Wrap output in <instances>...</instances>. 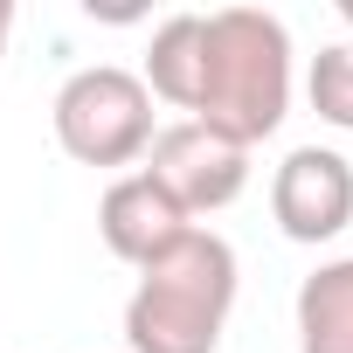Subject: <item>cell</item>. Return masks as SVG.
Returning a JSON list of instances; mask_svg holds the SVG:
<instances>
[{"label":"cell","mask_w":353,"mask_h":353,"mask_svg":"<svg viewBox=\"0 0 353 353\" xmlns=\"http://www.w3.org/2000/svg\"><path fill=\"white\" fill-rule=\"evenodd\" d=\"M236 250L215 229H188L166 256H152L125 298V346L132 353H215L236 312Z\"/></svg>","instance_id":"7a4b0ae2"},{"label":"cell","mask_w":353,"mask_h":353,"mask_svg":"<svg viewBox=\"0 0 353 353\" xmlns=\"http://www.w3.org/2000/svg\"><path fill=\"white\" fill-rule=\"evenodd\" d=\"M298 353H353V256L319 263L298 284Z\"/></svg>","instance_id":"52a82bcc"},{"label":"cell","mask_w":353,"mask_h":353,"mask_svg":"<svg viewBox=\"0 0 353 353\" xmlns=\"http://www.w3.org/2000/svg\"><path fill=\"white\" fill-rule=\"evenodd\" d=\"M8 35H14V8L0 0V63H8Z\"/></svg>","instance_id":"30bf717a"},{"label":"cell","mask_w":353,"mask_h":353,"mask_svg":"<svg viewBox=\"0 0 353 353\" xmlns=\"http://www.w3.org/2000/svg\"><path fill=\"white\" fill-rule=\"evenodd\" d=\"M305 97H312V111H319L332 132H353V42H325V49L312 56Z\"/></svg>","instance_id":"9c48e42d"},{"label":"cell","mask_w":353,"mask_h":353,"mask_svg":"<svg viewBox=\"0 0 353 353\" xmlns=\"http://www.w3.org/2000/svg\"><path fill=\"white\" fill-rule=\"evenodd\" d=\"M188 229H194V222L173 208V194L152 181L145 166L118 173V181L104 188V201H97V236H104V250H111L118 263H132V270H145L152 256H166Z\"/></svg>","instance_id":"8992f818"},{"label":"cell","mask_w":353,"mask_h":353,"mask_svg":"<svg viewBox=\"0 0 353 353\" xmlns=\"http://www.w3.org/2000/svg\"><path fill=\"white\" fill-rule=\"evenodd\" d=\"M145 173L173 194V208L194 222V215L229 208V201L250 188V145H236V139H222V132H208V125H194V118H173V125L152 132Z\"/></svg>","instance_id":"277c9868"},{"label":"cell","mask_w":353,"mask_h":353,"mask_svg":"<svg viewBox=\"0 0 353 353\" xmlns=\"http://www.w3.org/2000/svg\"><path fill=\"white\" fill-rule=\"evenodd\" d=\"M339 14H346V28H353V0H339Z\"/></svg>","instance_id":"8fae6325"},{"label":"cell","mask_w":353,"mask_h":353,"mask_svg":"<svg viewBox=\"0 0 353 353\" xmlns=\"http://www.w3.org/2000/svg\"><path fill=\"white\" fill-rule=\"evenodd\" d=\"M201 28H208V14H166L152 28L145 70H139V83L152 90V104L194 111V90H201Z\"/></svg>","instance_id":"ba28073f"},{"label":"cell","mask_w":353,"mask_h":353,"mask_svg":"<svg viewBox=\"0 0 353 353\" xmlns=\"http://www.w3.org/2000/svg\"><path fill=\"white\" fill-rule=\"evenodd\" d=\"M291 111V28L270 8H215L201 28V90L194 125L263 145Z\"/></svg>","instance_id":"6da1fadb"},{"label":"cell","mask_w":353,"mask_h":353,"mask_svg":"<svg viewBox=\"0 0 353 353\" xmlns=\"http://www.w3.org/2000/svg\"><path fill=\"white\" fill-rule=\"evenodd\" d=\"M270 215L291 243H332L353 222V159L332 145H291L270 173Z\"/></svg>","instance_id":"5b68a950"},{"label":"cell","mask_w":353,"mask_h":353,"mask_svg":"<svg viewBox=\"0 0 353 353\" xmlns=\"http://www.w3.org/2000/svg\"><path fill=\"white\" fill-rule=\"evenodd\" d=\"M56 145L77 159V166H139L145 145H152V90L139 83V70H118V63H90L77 70L56 104Z\"/></svg>","instance_id":"3957f363"}]
</instances>
